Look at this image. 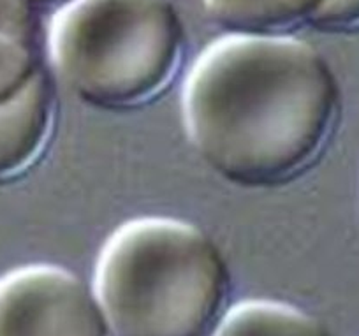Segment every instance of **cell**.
I'll use <instances>...</instances> for the list:
<instances>
[{"instance_id":"cell-1","label":"cell","mask_w":359,"mask_h":336,"mask_svg":"<svg viewBox=\"0 0 359 336\" xmlns=\"http://www.w3.org/2000/svg\"><path fill=\"white\" fill-rule=\"evenodd\" d=\"M340 86L326 58L284 34H227L189 71L182 111L189 140L220 178L245 189L302 175L326 147Z\"/></svg>"},{"instance_id":"cell-2","label":"cell","mask_w":359,"mask_h":336,"mask_svg":"<svg viewBox=\"0 0 359 336\" xmlns=\"http://www.w3.org/2000/svg\"><path fill=\"white\" fill-rule=\"evenodd\" d=\"M92 289L111 336H212L229 310L231 271L198 226L140 217L106 240Z\"/></svg>"},{"instance_id":"cell-3","label":"cell","mask_w":359,"mask_h":336,"mask_svg":"<svg viewBox=\"0 0 359 336\" xmlns=\"http://www.w3.org/2000/svg\"><path fill=\"white\" fill-rule=\"evenodd\" d=\"M169 0H69L48 34L55 74L81 102L127 109L157 97L184 57Z\"/></svg>"},{"instance_id":"cell-4","label":"cell","mask_w":359,"mask_h":336,"mask_svg":"<svg viewBox=\"0 0 359 336\" xmlns=\"http://www.w3.org/2000/svg\"><path fill=\"white\" fill-rule=\"evenodd\" d=\"M0 336H111L92 285L57 264L0 276Z\"/></svg>"},{"instance_id":"cell-5","label":"cell","mask_w":359,"mask_h":336,"mask_svg":"<svg viewBox=\"0 0 359 336\" xmlns=\"http://www.w3.org/2000/svg\"><path fill=\"white\" fill-rule=\"evenodd\" d=\"M53 120V95L44 72L23 95L0 106V183L36 164L50 141Z\"/></svg>"},{"instance_id":"cell-6","label":"cell","mask_w":359,"mask_h":336,"mask_svg":"<svg viewBox=\"0 0 359 336\" xmlns=\"http://www.w3.org/2000/svg\"><path fill=\"white\" fill-rule=\"evenodd\" d=\"M212 336H331L309 311L275 300H245L229 307Z\"/></svg>"},{"instance_id":"cell-7","label":"cell","mask_w":359,"mask_h":336,"mask_svg":"<svg viewBox=\"0 0 359 336\" xmlns=\"http://www.w3.org/2000/svg\"><path fill=\"white\" fill-rule=\"evenodd\" d=\"M205 6L229 34H282L298 23L280 0H205Z\"/></svg>"},{"instance_id":"cell-8","label":"cell","mask_w":359,"mask_h":336,"mask_svg":"<svg viewBox=\"0 0 359 336\" xmlns=\"http://www.w3.org/2000/svg\"><path fill=\"white\" fill-rule=\"evenodd\" d=\"M41 74L34 43L0 34V106L23 95Z\"/></svg>"},{"instance_id":"cell-9","label":"cell","mask_w":359,"mask_h":336,"mask_svg":"<svg viewBox=\"0 0 359 336\" xmlns=\"http://www.w3.org/2000/svg\"><path fill=\"white\" fill-rule=\"evenodd\" d=\"M0 34L34 43L36 22L27 0H0Z\"/></svg>"},{"instance_id":"cell-10","label":"cell","mask_w":359,"mask_h":336,"mask_svg":"<svg viewBox=\"0 0 359 336\" xmlns=\"http://www.w3.org/2000/svg\"><path fill=\"white\" fill-rule=\"evenodd\" d=\"M323 30H352L359 27V0H326L324 8L312 20Z\"/></svg>"},{"instance_id":"cell-11","label":"cell","mask_w":359,"mask_h":336,"mask_svg":"<svg viewBox=\"0 0 359 336\" xmlns=\"http://www.w3.org/2000/svg\"><path fill=\"white\" fill-rule=\"evenodd\" d=\"M284 8L287 9L289 15L296 20V22H306L312 23L317 13L324 8L326 0H280Z\"/></svg>"},{"instance_id":"cell-12","label":"cell","mask_w":359,"mask_h":336,"mask_svg":"<svg viewBox=\"0 0 359 336\" xmlns=\"http://www.w3.org/2000/svg\"><path fill=\"white\" fill-rule=\"evenodd\" d=\"M30 6L32 4H39V6H50V4H67L69 0H27Z\"/></svg>"}]
</instances>
